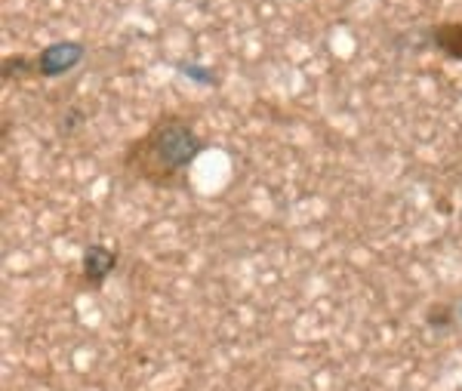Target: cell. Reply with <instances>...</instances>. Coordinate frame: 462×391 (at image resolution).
Listing matches in <instances>:
<instances>
[{
  "label": "cell",
  "mask_w": 462,
  "mask_h": 391,
  "mask_svg": "<svg viewBox=\"0 0 462 391\" xmlns=\"http://www.w3.org/2000/svg\"><path fill=\"white\" fill-rule=\"evenodd\" d=\"M459 314H462V305H459Z\"/></svg>",
  "instance_id": "cell-5"
},
{
  "label": "cell",
  "mask_w": 462,
  "mask_h": 391,
  "mask_svg": "<svg viewBox=\"0 0 462 391\" xmlns=\"http://www.w3.org/2000/svg\"><path fill=\"white\" fill-rule=\"evenodd\" d=\"M431 41H435V47L447 59L462 62V22H441V25H435L431 28Z\"/></svg>",
  "instance_id": "cell-4"
},
{
  "label": "cell",
  "mask_w": 462,
  "mask_h": 391,
  "mask_svg": "<svg viewBox=\"0 0 462 391\" xmlns=\"http://www.w3.org/2000/svg\"><path fill=\"white\" fill-rule=\"evenodd\" d=\"M115 265H117L115 250H108V247H102V244L87 247V250H84V281H87V287L99 290L102 284H106V277L115 272Z\"/></svg>",
  "instance_id": "cell-3"
},
{
  "label": "cell",
  "mask_w": 462,
  "mask_h": 391,
  "mask_svg": "<svg viewBox=\"0 0 462 391\" xmlns=\"http://www.w3.org/2000/svg\"><path fill=\"white\" fill-rule=\"evenodd\" d=\"M200 152L204 142L189 120L163 117L126 145L124 167L154 188H182L189 167Z\"/></svg>",
  "instance_id": "cell-1"
},
{
  "label": "cell",
  "mask_w": 462,
  "mask_h": 391,
  "mask_svg": "<svg viewBox=\"0 0 462 391\" xmlns=\"http://www.w3.org/2000/svg\"><path fill=\"white\" fill-rule=\"evenodd\" d=\"M80 59H84V47L74 43V41H62V43H50V47H43L41 52H37L34 65H37V74H43V78H56V74L71 71Z\"/></svg>",
  "instance_id": "cell-2"
}]
</instances>
